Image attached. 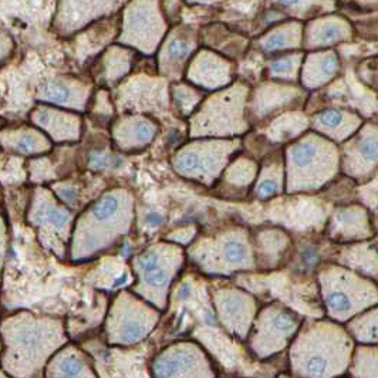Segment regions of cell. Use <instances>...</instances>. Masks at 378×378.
<instances>
[{"mask_svg": "<svg viewBox=\"0 0 378 378\" xmlns=\"http://www.w3.org/2000/svg\"><path fill=\"white\" fill-rule=\"evenodd\" d=\"M317 123L320 127L326 128V130H334V131H343L344 135H347L348 133L344 128V126H350L351 120L341 111L339 110H326L323 113H320L317 116Z\"/></svg>", "mask_w": 378, "mask_h": 378, "instance_id": "5b68a950", "label": "cell"}, {"mask_svg": "<svg viewBox=\"0 0 378 378\" xmlns=\"http://www.w3.org/2000/svg\"><path fill=\"white\" fill-rule=\"evenodd\" d=\"M303 260L307 266H312L317 262V253L313 250V249H307L305 253H303Z\"/></svg>", "mask_w": 378, "mask_h": 378, "instance_id": "44dd1931", "label": "cell"}, {"mask_svg": "<svg viewBox=\"0 0 378 378\" xmlns=\"http://www.w3.org/2000/svg\"><path fill=\"white\" fill-rule=\"evenodd\" d=\"M300 26L299 25H286L273 33H270L267 37L263 39L262 47L266 51H276L286 47H295L293 44L299 43V35H300Z\"/></svg>", "mask_w": 378, "mask_h": 378, "instance_id": "277c9868", "label": "cell"}, {"mask_svg": "<svg viewBox=\"0 0 378 378\" xmlns=\"http://www.w3.org/2000/svg\"><path fill=\"white\" fill-rule=\"evenodd\" d=\"M127 280V276L126 274H123L120 279H117L116 280V283H114V286H120V285H123V283Z\"/></svg>", "mask_w": 378, "mask_h": 378, "instance_id": "d4e9b609", "label": "cell"}, {"mask_svg": "<svg viewBox=\"0 0 378 378\" xmlns=\"http://www.w3.org/2000/svg\"><path fill=\"white\" fill-rule=\"evenodd\" d=\"M114 162L116 159L114 158H110L107 155H103V154H92L91 157V164L96 165V166H114Z\"/></svg>", "mask_w": 378, "mask_h": 378, "instance_id": "e0dca14e", "label": "cell"}, {"mask_svg": "<svg viewBox=\"0 0 378 378\" xmlns=\"http://www.w3.org/2000/svg\"><path fill=\"white\" fill-rule=\"evenodd\" d=\"M42 219H44V221L61 228L68 221V217H67V214H64V212H61L59 209H46V211L42 212Z\"/></svg>", "mask_w": 378, "mask_h": 378, "instance_id": "4fadbf2b", "label": "cell"}, {"mask_svg": "<svg viewBox=\"0 0 378 378\" xmlns=\"http://www.w3.org/2000/svg\"><path fill=\"white\" fill-rule=\"evenodd\" d=\"M61 374L66 375V377H75V375H80L81 374V364L78 360L75 358H67L63 361L61 364Z\"/></svg>", "mask_w": 378, "mask_h": 378, "instance_id": "5bb4252c", "label": "cell"}, {"mask_svg": "<svg viewBox=\"0 0 378 378\" xmlns=\"http://www.w3.org/2000/svg\"><path fill=\"white\" fill-rule=\"evenodd\" d=\"M189 293H191V291H189V288H188V286H183V288H181V291H179V298L186 299V298L189 296Z\"/></svg>", "mask_w": 378, "mask_h": 378, "instance_id": "cb8c5ba5", "label": "cell"}, {"mask_svg": "<svg viewBox=\"0 0 378 378\" xmlns=\"http://www.w3.org/2000/svg\"><path fill=\"white\" fill-rule=\"evenodd\" d=\"M145 219H147V224H148V225H152V226L161 225V222H162V217H161L159 214H157V212H151V214H148Z\"/></svg>", "mask_w": 378, "mask_h": 378, "instance_id": "603a6c76", "label": "cell"}, {"mask_svg": "<svg viewBox=\"0 0 378 378\" xmlns=\"http://www.w3.org/2000/svg\"><path fill=\"white\" fill-rule=\"evenodd\" d=\"M300 56H288L279 60H274L270 63L269 70L274 75H281V77H291L295 74L296 67L299 64Z\"/></svg>", "mask_w": 378, "mask_h": 378, "instance_id": "52a82bcc", "label": "cell"}, {"mask_svg": "<svg viewBox=\"0 0 378 378\" xmlns=\"http://www.w3.org/2000/svg\"><path fill=\"white\" fill-rule=\"evenodd\" d=\"M117 208H118L117 198L116 197H106V198L100 200L96 205H94L92 214L97 219L104 221V219L111 218L116 214Z\"/></svg>", "mask_w": 378, "mask_h": 378, "instance_id": "9c48e42d", "label": "cell"}, {"mask_svg": "<svg viewBox=\"0 0 378 378\" xmlns=\"http://www.w3.org/2000/svg\"><path fill=\"white\" fill-rule=\"evenodd\" d=\"M18 148H19L20 151H23V152H32V151H35V148H36V141H35L33 137L26 135V137H23V138L18 142Z\"/></svg>", "mask_w": 378, "mask_h": 378, "instance_id": "ac0fdd59", "label": "cell"}, {"mask_svg": "<svg viewBox=\"0 0 378 378\" xmlns=\"http://www.w3.org/2000/svg\"><path fill=\"white\" fill-rule=\"evenodd\" d=\"M377 142H378V141H377Z\"/></svg>", "mask_w": 378, "mask_h": 378, "instance_id": "484cf974", "label": "cell"}, {"mask_svg": "<svg viewBox=\"0 0 378 378\" xmlns=\"http://www.w3.org/2000/svg\"><path fill=\"white\" fill-rule=\"evenodd\" d=\"M274 2L286 9H296L305 4V0H274Z\"/></svg>", "mask_w": 378, "mask_h": 378, "instance_id": "d6986e66", "label": "cell"}, {"mask_svg": "<svg viewBox=\"0 0 378 378\" xmlns=\"http://www.w3.org/2000/svg\"><path fill=\"white\" fill-rule=\"evenodd\" d=\"M191 53V43L183 37H173L165 49V59L171 63H179Z\"/></svg>", "mask_w": 378, "mask_h": 378, "instance_id": "8992f818", "label": "cell"}, {"mask_svg": "<svg viewBox=\"0 0 378 378\" xmlns=\"http://www.w3.org/2000/svg\"><path fill=\"white\" fill-rule=\"evenodd\" d=\"M358 151L365 161H372L378 157V142L374 140H362L358 145Z\"/></svg>", "mask_w": 378, "mask_h": 378, "instance_id": "7c38bea8", "label": "cell"}, {"mask_svg": "<svg viewBox=\"0 0 378 378\" xmlns=\"http://www.w3.org/2000/svg\"><path fill=\"white\" fill-rule=\"evenodd\" d=\"M161 16H155L152 12H147V6L144 4H135L133 9L127 13V30L128 36H135L137 32H144V36H148L147 33H152L157 39L161 37V33L164 30Z\"/></svg>", "mask_w": 378, "mask_h": 378, "instance_id": "7a4b0ae2", "label": "cell"}, {"mask_svg": "<svg viewBox=\"0 0 378 378\" xmlns=\"http://www.w3.org/2000/svg\"><path fill=\"white\" fill-rule=\"evenodd\" d=\"M60 195H61V198H64L67 201H74L75 197H77V194H75V191H74L73 188H63V189H60Z\"/></svg>", "mask_w": 378, "mask_h": 378, "instance_id": "7402d4cb", "label": "cell"}, {"mask_svg": "<svg viewBox=\"0 0 378 378\" xmlns=\"http://www.w3.org/2000/svg\"><path fill=\"white\" fill-rule=\"evenodd\" d=\"M350 26L339 18L317 20L309 26V44L323 47L350 37Z\"/></svg>", "mask_w": 378, "mask_h": 378, "instance_id": "6da1fadb", "label": "cell"}, {"mask_svg": "<svg viewBox=\"0 0 378 378\" xmlns=\"http://www.w3.org/2000/svg\"><path fill=\"white\" fill-rule=\"evenodd\" d=\"M140 267L145 272V270H150V269H154L158 264V257L152 253H144L141 257H140Z\"/></svg>", "mask_w": 378, "mask_h": 378, "instance_id": "2e32d148", "label": "cell"}, {"mask_svg": "<svg viewBox=\"0 0 378 378\" xmlns=\"http://www.w3.org/2000/svg\"><path fill=\"white\" fill-rule=\"evenodd\" d=\"M225 256L231 263H240L246 259V248L239 242H229L225 246Z\"/></svg>", "mask_w": 378, "mask_h": 378, "instance_id": "30bf717a", "label": "cell"}, {"mask_svg": "<svg viewBox=\"0 0 378 378\" xmlns=\"http://www.w3.org/2000/svg\"><path fill=\"white\" fill-rule=\"evenodd\" d=\"M309 66L317 70H312V73H309V80H306V84L310 87H316L323 84L337 73L339 60L334 53H326L320 56H313Z\"/></svg>", "mask_w": 378, "mask_h": 378, "instance_id": "3957f363", "label": "cell"}, {"mask_svg": "<svg viewBox=\"0 0 378 378\" xmlns=\"http://www.w3.org/2000/svg\"><path fill=\"white\" fill-rule=\"evenodd\" d=\"M239 309H240V303L238 302V299H228V300L225 302V310H226L229 315L236 313Z\"/></svg>", "mask_w": 378, "mask_h": 378, "instance_id": "ffe728a7", "label": "cell"}, {"mask_svg": "<svg viewBox=\"0 0 378 378\" xmlns=\"http://www.w3.org/2000/svg\"><path fill=\"white\" fill-rule=\"evenodd\" d=\"M43 97L57 104H66L70 100V90L64 84L50 83L43 91Z\"/></svg>", "mask_w": 378, "mask_h": 378, "instance_id": "ba28073f", "label": "cell"}, {"mask_svg": "<svg viewBox=\"0 0 378 378\" xmlns=\"http://www.w3.org/2000/svg\"><path fill=\"white\" fill-rule=\"evenodd\" d=\"M276 194V183L273 181H263L257 189V197L260 200H267L269 197Z\"/></svg>", "mask_w": 378, "mask_h": 378, "instance_id": "9a60e30c", "label": "cell"}, {"mask_svg": "<svg viewBox=\"0 0 378 378\" xmlns=\"http://www.w3.org/2000/svg\"><path fill=\"white\" fill-rule=\"evenodd\" d=\"M144 273H145L147 283H148V285L154 286V288H159L166 281L165 270L162 267H159V266H157L154 269H150V270H145Z\"/></svg>", "mask_w": 378, "mask_h": 378, "instance_id": "8fae6325", "label": "cell"}]
</instances>
